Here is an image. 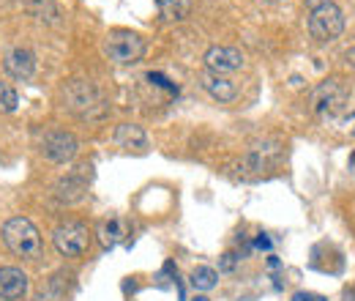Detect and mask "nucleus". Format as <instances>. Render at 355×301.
<instances>
[{
	"mask_svg": "<svg viewBox=\"0 0 355 301\" xmlns=\"http://www.w3.org/2000/svg\"><path fill=\"white\" fill-rule=\"evenodd\" d=\"M3 241L19 258H39V252H42V236H39L36 225L25 216H14L3 225Z\"/></svg>",
	"mask_w": 355,
	"mask_h": 301,
	"instance_id": "obj_2",
	"label": "nucleus"
},
{
	"mask_svg": "<svg viewBox=\"0 0 355 301\" xmlns=\"http://www.w3.org/2000/svg\"><path fill=\"white\" fill-rule=\"evenodd\" d=\"M189 282H191V288H197V291H214V288L219 285V274H216V268H211V266H197V268L191 271Z\"/></svg>",
	"mask_w": 355,
	"mask_h": 301,
	"instance_id": "obj_13",
	"label": "nucleus"
},
{
	"mask_svg": "<svg viewBox=\"0 0 355 301\" xmlns=\"http://www.w3.org/2000/svg\"><path fill=\"white\" fill-rule=\"evenodd\" d=\"M293 301H325V299L317 296V293H309V291H298V293L293 296Z\"/></svg>",
	"mask_w": 355,
	"mask_h": 301,
	"instance_id": "obj_18",
	"label": "nucleus"
},
{
	"mask_svg": "<svg viewBox=\"0 0 355 301\" xmlns=\"http://www.w3.org/2000/svg\"><path fill=\"white\" fill-rule=\"evenodd\" d=\"M33 69H36V55L28 47H14L6 55V72L14 80H31L33 77Z\"/></svg>",
	"mask_w": 355,
	"mask_h": 301,
	"instance_id": "obj_9",
	"label": "nucleus"
},
{
	"mask_svg": "<svg viewBox=\"0 0 355 301\" xmlns=\"http://www.w3.org/2000/svg\"><path fill=\"white\" fill-rule=\"evenodd\" d=\"M205 66L214 74H230L243 66V52L235 47H211L205 52Z\"/></svg>",
	"mask_w": 355,
	"mask_h": 301,
	"instance_id": "obj_8",
	"label": "nucleus"
},
{
	"mask_svg": "<svg viewBox=\"0 0 355 301\" xmlns=\"http://www.w3.org/2000/svg\"><path fill=\"white\" fill-rule=\"evenodd\" d=\"M353 121H355V118H353ZM353 134H355V127H353Z\"/></svg>",
	"mask_w": 355,
	"mask_h": 301,
	"instance_id": "obj_24",
	"label": "nucleus"
},
{
	"mask_svg": "<svg viewBox=\"0 0 355 301\" xmlns=\"http://www.w3.org/2000/svg\"><path fill=\"white\" fill-rule=\"evenodd\" d=\"M350 170L355 172V151H353V154H350Z\"/></svg>",
	"mask_w": 355,
	"mask_h": 301,
	"instance_id": "obj_22",
	"label": "nucleus"
},
{
	"mask_svg": "<svg viewBox=\"0 0 355 301\" xmlns=\"http://www.w3.org/2000/svg\"><path fill=\"white\" fill-rule=\"evenodd\" d=\"M222 268H224V271H232V268H235V255H224Z\"/></svg>",
	"mask_w": 355,
	"mask_h": 301,
	"instance_id": "obj_20",
	"label": "nucleus"
},
{
	"mask_svg": "<svg viewBox=\"0 0 355 301\" xmlns=\"http://www.w3.org/2000/svg\"><path fill=\"white\" fill-rule=\"evenodd\" d=\"M347 99H350V93L339 80H325L311 90V110L320 118L334 121L347 110Z\"/></svg>",
	"mask_w": 355,
	"mask_h": 301,
	"instance_id": "obj_3",
	"label": "nucleus"
},
{
	"mask_svg": "<svg viewBox=\"0 0 355 301\" xmlns=\"http://www.w3.org/2000/svg\"><path fill=\"white\" fill-rule=\"evenodd\" d=\"M191 301H211V299H205V296H194Z\"/></svg>",
	"mask_w": 355,
	"mask_h": 301,
	"instance_id": "obj_23",
	"label": "nucleus"
},
{
	"mask_svg": "<svg viewBox=\"0 0 355 301\" xmlns=\"http://www.w3.org/2000/svg\"><path fill=\"white\" fill-rule=\"evenodd\" d=\"M115 143L121 148H126V151H137V154L148 151V134L142 131V127H137V124H121L115 129Z\"/></svg>",
	"mask_w": 355,
	"mask_h": 301,
	"instance_id": "obj_12",
	"label": "nucleus"
},
{
	"mask_svg": "<svg viewBox=\"0 0 355 301\" xmlns=\"http://www.w3.org/2000/svg\"><path fill=\"white\" fill-rule=\"evenodd\" d=\"M309 8V33L314 42H334L345 31L342 8L334 0H306Z\"/></svg>",
	"mask_w": 355,
	"mask_h": 301,
	"instance_id": "obj_1",
	"label": "nucleus"
},
{
	"mask_svg": "<svg viewBox=\"0 0 355 301\" xmlns=\"http://www.w3.org/2000/svg\"><path fill=\"white\" fill-rule=\"evenodd\" d=\"M104 52L110 55V60H115L121 66H132L137 60H142V55H145V39L132 31H112L104 42Z\"/></svg>",
	"mask_w": 355,
	"mask_h": 301,
	"instance_id": "obj_4",
	"label": "nucleus"
},
{
	"mask_svg": "<svg viewBox=\"0 0 355 301\" xmlns=\"http://www.w3.org/2000/svg\"><path fill=\"white\" fill-rule=\"evenodd\" d=\"M202 88L216 99V101H235L238 99V86L227 77V74H214V72H205L202 74Z\"/></svg>",
	"mask_w": 355,
	"mask_h": 301,
	"instance_id": "obj_11",
	"label": "nucleus"
},
{
	"mask_svg": "<svg viewBox=\"0 0 355 301\" xmlns=\"http://www.w3.org/2000/svg\"><path fill=\"white\" fill-rule=\"evenodd\" d=\"M55 247L60 255L66 258H80L85 255L90 247V233H88V225L83 222H63L55 227V236H52Z\"/></svg>",
	"mask_w": 355,
	"mask_h": 301,
	"instance_id": "obj_5",
	"label": "nucleus"
},
{
	"mask_svg": "<svg viewBox=\"0 0 355 301\" xmlns=\"http://www.w3.org/2000/svg\"><path fill=\"white\" fill-rule=\"evenodd\" d=\"M83 192H85V184L80 181V178H66V181H60L58 184V197L60 200H80L83 197Z\"/></svg>",
	"mask_w": 355,
	"mask_h": 301,
	"instance_id": "obj_16",
	"label": "nucleus"
},
{
	"mask_svg": "<svg viewBox=\"0 0 355 301\" xmlns=\"http://www.w3.org/2000/svg\"><path fill=\"white\" fill-rule=\"evenodd\" d=\"M25 293H28V277L14 266H3L0 268V299L17 301Z\"/></svg>",
	"mask_w": 355,
	"mask_h": 301,
	"instance_id": "obj_10",
	"label": "nucleus"
},
{
	"mask_svg": "<svg viewBox=\"0 0 355 301\" xmlns=\"http://www.w3.org/2000/svg\"><path fill=\"white\" fill-rule=\"evenodd\" d=\"M77 151H80V143H77V137L71 131H49L44 137V143H42V154L55 165L71 162L77 156Z\"/></svg>",
	"mask_w": 355,
	"mask_h": 301,
	"instance_id": "obj_7",
	"label": "nucleus"
},
{
	"mask_svg": "<svg viewBox=\"0 0 355 301\" xmlns=\"http://www.w3.org/2000/svg\"><path fill=\"white\" fill-rule=\"evenodd\" d=\"M270 247H273V241L268 236H257L254 238V250H270Z\"/></svg>",
	"mask_w": 355,
	"mask_h": 301,
	"instance_id": "obj_19",
	"label": "nucleus"
},
{
	"mask_svg": "<svg viewBox=\"0 0 355 301\" xmlns=\"http://www.w3.org/2000/svg\"><path fill=\"white\" fill-rule=\"evenodd\" d=\"M98 236H101V247H104V250H112V247L121 241L123 227H121L118 219H110V222H104V225L98 227Z\"/></svg>",
	"mask_w": 355,
	"mask_h": 301,
	"instance_id": "obj_15",
	"label": "nucleus"
},
{
	"mask_svg": "<svg viewBox=\"0 0 355 301\" xmlns=\"http://www.w3.org/2000/svg\"><path fill=\"white\" fill-rule=\"evenodd\" d=\"M63 101H66V107H69L71 113H77L80 118H98L96 107L104 104L101 96H98V90L90 86V83H85V80H74L71 86L66 88Z\"/></svg>",
	"mask_w": 355,
	"mask_h": 301,
	"instance_id": "obj_6",
	"label": "nucleus"
},
{
	"mask_svg": "<svg viewBox=\"0 0 355 301\" xmlns=\"http://www.w3.org/2000/svg\"><path fill=\"white\" fill-rule=\"evenodd\" d=\"M17 104H19L17 90L11 86H6V83H0V113H14Z\"/></svg>",
	"mask_w": 355,
	"mask_h": 301,
	"instance_id": "obj_17",
	"label": "nucleus"
},
{
	"mask_svg": "<svg viewBox=\"0 0 355 301\" xmlns=\"http://www.w3.org/2000/svg\"><path fill=\"white\" fill-rule=\"evenodd\" d=\"M347 60H350V63H353V66H355V47H353V49H350V52H347Z\"/></svg>",
	"mask_w": 355,
	"mask_h": 301,
	"instance_id": "obj_21",
	"label": "nucleus"
},
{
	"mask_svg": "<svg viewBox=\"0 0 355 301\" xmlns=\"http://www.w3.org/2000/svg\"><path fill=\"white\" fill-rule=\"evenodd\" d=\"M156 3H159V11L164 19H186L191 11L189 0H156Z\"/></svg>",
	"mask_w": 355,
	"mask_h": 301,
	"instance_id": "obj_14",
	"label": "nucleus"
}]
</instances>
